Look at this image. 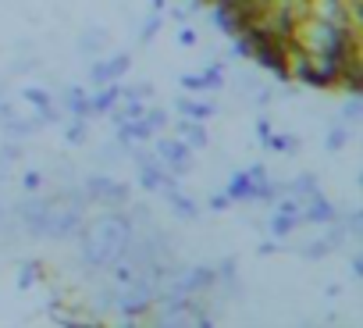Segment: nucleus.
Returning <instances> with one entry per match:
<instances>
[{
	"instance_id": "1",
	"label": "nucleus",
	"mask_w": 363,
	"mask_h": 328,
	"mask_svg": "<svg viewBox=\"0 0 363 328\" xmlns=\"http://www.w3.org/2000/svg\"><path fill=\"white\" fill-rule=\"evenodd\" d=\"M267 72L324 93H359V0H200Z\"/></svg>"
}]
</instances>
